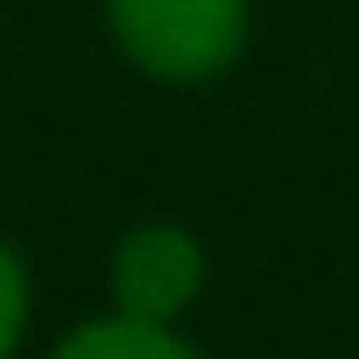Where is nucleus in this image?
Masks as SVG:
<instances>
[{
	"mask_svg": "<svg viewBox=\"0 0 359 359\" xmlns=\"http://www.w3.org/2000/svg\"><path fill=\"white\" fill-rule=\"evenodd\" d=\"M134 64L155 78H205L240 50L247 0H106Z\"/></svg>",
	"mask_w": 359,
	"mask_h": 359,
	"instance_id": "f257e3e1",
	"label": "nucleus"
},
{
	"mask_svg": "<svg viewBox=\"0 0 359 359\" xmlns=\"http://www.w3.org/2000/svg\"><path fill=\"white\" fill-rule=\"evenodd\" d=\"M205 282V254L198 240H184L176 226H148V233H127L120 254H113V296L127 317H148V324H169Z\"/></svg>",
	"mask_w": 359,
	"mask_h": 359,
	"instance_id": "f03ea898",
	"label": "nucleus"
},
{
	"mask_svg": "<svg viewBox=\"0 0 359 359\" xmlns=\"http://www.w3.org/2000/svg\"><path fill=\"white\" fill-rule=\"evenodd\" d=\"M57 359H198L184 338H169L162 324H148V317H106V324H85Z\"/></svg>",
	"mask_w": 359,
	"mask_h": 359,
	"instance_id": "7ed1b4c3",
	"label": "nucleus"
},
{
	"mask_svg": "<svg viewBox=\"0 0 359 359\" xmlns=\"http://www.w3.org/2000/svg\"><path fill=\"white\" fill-rule=\"evenodd\" d=\"M22 317H29V282H22V261L0 247V359L15 352L22 338Z\"/></svg>",
	"mask_w": 359,
	"mask_h": 359,
	"instance_id": "20e7f679",
	"label": "nucleus"
}]
</instances>
